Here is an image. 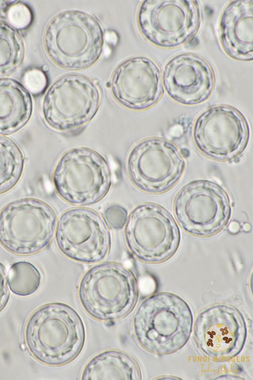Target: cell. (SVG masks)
Masks as SVG:
<instances>
[{
  "instance_id": "obj_27",
  "label": "cell",
  "mask_w": 253,
  "mask_h": 380,
  "mask_svg": "<svg viewBox=\"0 0 253 380\" xmlns=\"http://www.w3.org/2000/svg\"><path fill=\"white\" fill-rule=\"evenodd\" d=\"M105 40L111 44H115L117 41V36L113 32L105 33Z\"/></svg>"
},
{
  "instance_id": "obj_10",
  "label": "cell",
  "mask_w": 253,
  "mask_h": 380,
  "mask_svg": "<svg viewBox=\"0 0 253 380\" xmlns=\"http://www.w3.org/2000/svg\"><path fill=\"white\" fill-rule=\"evenodd\" d=\"M101 93L88 77L76 73L57 79L45 93L42 105V116L52 129L66 132L84 126L97 113Z\"/></svg>"
},
{
  "instance_id": "obj_5",
  "label": "cell",
  "mask_w": 253,
  "mask_h": 380,
  "mask_svg": "<svg viewBox=\"0 0 253 380\" xmlns=\"http://www.w3.org/2000/svg\"><path fill=\"white\" fill-rule=\"evenodd\" d=\"M52 181L62 199L84 206L95 204L106 195L112 175L108 161L101 154L81 146L62 154L54 167Z\"/></svg>"
},
{
  "instance_id": "obj_13",
  "label": "cell",
  "mask_w": 253,
  "mask_h": 380,
  "mask_svg": "<svg viewBox=\"0 0 253 380\" xmlns=\"http://www.w3.org/2000/svg\"><path fill=\"white\" fill-rule=\"evenodd\" d=\"M55 238L63 255L84 263L102 261L111 246V233L104 219L94 210L83 207L62 214L57 221Z\"/></svg>"
},
{
  "instance_id": "obj_26",
  "label": "cell",
  "mask_w": 253,
  "mask_h": 380,
  "mask_svg": "<svg viewBox=\"0 0 253 380\" xmlns=\"http://www.w3.org/2000/svg\"><path fill=\"white\" fill-rule=\"evenodd\" d=\"M9 295L6 270L3 264L0 262V312L7 304Z\"/></svg>"
},
{
  "instance_id": "obj_3",
  "label": "cell",
  "mask_w": 253,
  "mask_h": 380,
  "mask_svg": "<svg viewBox=\"0 0 253 380\" xmlns=\"http://www.w3.org/2000/svg\"><path fill=\"white\" fill-rule=\"evenodd\" d=\"M105 32L99 19L79 9L64 10L48 23L43 43L49 58L58 67L73 71L90 67L103 51Z\"/></svg>"
},
{
  "instance_id": "obj_14",
  "label": "cell",
  "mask_w": 253,
  "mask_h": 380,
  "mask_svg": "<svg viewBox=\"0 0 253 380\" xmlns=\"http://www.w3.org/2000/svg\"><path fill=\"white\" fill-rule=\"evenodd\" d=\"M193 329L197 347L217 362L237 356L247 337L243 315L235 306L225 303L215 304L201 311L193 323Z\"/></svg>"
},
{
  "instance_id": "obj_28",
  "label": "cell",
  "mask_w": 253,
  "mask_h": 380,
  "mask_svg": "<svg viewBox=\"0 0 253 380\" xmlns=\"http://www.w3.org/2000/svg\"><path fill=\"white\" fill-rule=\"evenodd\" d=\"M241 229L240 224L236 221L231 222L228 226V230L229 232L232 234H236L238 233Z\"/></svg>"
},
{
  "instance_id": "obj_2",
  "label": "cell",
  "mask_w": 253,
  "mask_h": 380,
  "mask_svg": "<svg viewBox=\"0 0 253 380\" xmlns=\"http://www.w3.org/2000/svg\"><path fill=\"white\" fill-rule=\"evenodd\" d=\"M193 326V316L187 302L168 292L152 294L137 307L132 330L139 344L149 353L168 355L187 343Z\"/></svg>"
},
{
  "instance_id": "obj_17",
  "label": "cell",
  "mask_w": 253,
  "mask_h": 380,
  "mask_svg": "<svg viewBox=\"0 0 253 380\" xmlns=\"http://www.w3.org/2000/svg\"><path fill=\"white\" fill-rule=\"evenodd\" d=\"M219 41L231 58L243 61L253 59V0L231 1L219 19Z\"/></svg>"
},
{
  "instance_id": "obj_15",
  "label": "cell",
  "mask_w": 253,
  "mask_h": 380,
  "mask_svg": "<svg viewBox=\"0 0 253 380\" xmlns=\"http://www.w3.org/2000/svg\"><path fill=\"white\" fill-rule=\"evenodd\" d=\"M110 87L119 104L136 111L154 106L164 91L160 66L152 59L143 56L131 57L121 62L113 71Z\"/></svg>"
},
{
  "instance_id": "obj_24",
  "label": "cell",
  "mask_w": 253,
  "mask_h": 380,
  "mask_svg": "<svg viewBox=\"0 0 253 380\" xmlns=\"http://www.w3.org/2000/svg\"><path fill=\"white\" fill-rule=\"evenodd\" d=\"M23 83L28 91L34 95H39L45 90L47 85V79L42 71L32 69L24 73Z\"/></svg>"
},
{
  "instance_id": "obj_4",
  "label": "cell",
  "mask_w": 253,
  "mask_h": 380,
  "mask_svg": "<svg viewBox=\"0 0 253 380\" xmlns=\"http://www.w3.org/2000/svg\"><path fill=\"white\" fill-rule=\"evenodd\" d=\"M78 296L85 312L102 322H113L127 316L139 297L133 271L114 261L102 262L88 270L79 284Z\"/></svg>"
},
{
  "instance_id": "obj_6",
  "label": "cell",
  "mask_w": 253,
  "mask_h": 380,
  "mask_svg": "<svg viewBox=\"0 0 253 380\" xmlns=\"http://www.w3.org/2000/svg\"><path fill=\"white\" fill-rule=\"evenodd\" d=\"M57 216L45 201L33 197L13 200L0 211V244L17 255L45 249L55 234Z\"/></svg>"
},
{
  "instance_id": "obj_21",
  "label": "cell",
  "mask_w": 253,
  "mask_h": 380,
  "mask_svg": "<svg viewBox=\"0 0 253 380\" xmlns=\"http://www.w3.org/2000/svg\"><path fill=\"white\" fill-rule=\"evenodd\" d=\"M24 157L11 139L0 135V194L14 188L23 172Z\"/></svg>"
},
{
  "instance_id": "obj_18",
  "label": "cell",
  "mask_w": 253,
  "mask_h": 380,
  "mask_svg": "<svg viewBox=\"0 0 253 380\" xmlns=\"http://www.w3.org/2000/svg\"><path fill=\"white\" fill-rule=\"evenodd\" d=\"M33 102L18 81L0 78V135L12 134L23 128L32 116Z\"/></svg>"
},
{
  "instance_id": "obj_20",
  "label": "cell",
  "mask_w": 253,
  "mask_h": 380,
  "mask_svg": "<svg viewBox=\"0 0 253 380\" xmlns=\"http://www.w3.org/2000/svg\"><path fill=\"white\" fill-rule=\"evenodd\" d=\"M25 52L19 31L9 23L0 20V78L13 74L20 67Z\"/></svg>"
},
{
  "instance_id": "obj_19",
  "label": "cell",
  "mask_w": 253,
  "mask_h": 380,
  "mask_svg": "<svg viewBox=\"0 0 253 380\" xmlns=\"http://www.w3.org/2000/svg\"><path fill=\"white\" fill-rule=\"evenodd\" d=\"M142 374L137 360L123 350L111 349L92 357L85 365L83 380H140Z\"/></svg>"
},
{
  "instance_id": "obj_11",
  "label": "cell",
  "mask_w": 253,
  "mask_h": 380,
  "mask_svg": "<svg viewBox=\"0 0 253 380\" xmlns=\"http://www.w3.org/2000/svg\"><path fill=\"white\" fill-rule=\"evenodd\" d=\"M193 142L203 155L218 162L240 156L249 143L250 130L244 114L232 105L211 106L196 118L191 132Z\"/></svg>"
},
{
  "instance_id": "obj_22",
  "label": "cell",
  "mask_w": 253,
  "mask_h": 380,
  "mask_svg": "<svg viewBox=\"0 0 253 380\" xmlns=\"http://www.w3.org/2000/svg\"><path fill=\"white\" fill-rule=\"evenodd\" d=\"M7 282L13 293L20 296H27L39 288L42 276L38 269L31 263L19 261L12 264L9 268Z\"/></svg>"
},
{
  "instance_id": "obj_16",
  "label": "cell",
  "mask_w": 253,
  "mask_h": 380,
  "mask_svg": "<svg viewBox=\"0 0 253 380\" xmlns=\"http://www.w3.org/2000/svg\"><path fill=\"white\" fill-rule=\"evenodd\" d=\"M164 89L177 103L193 106L207 100L215 84V76L211 64L203 57L191 52L171 57L162 73Z\"/></svg>"
},
{
  "instance_id": "obj_9",
  "label": "cell",
  "mask_w": 253,
  "mask_h": 380,
  "mask_svg": "<svg viewBox=\"0 0 253 380\" xmlns=\"http://www.w3.org/2000/svg\"><path fill=\"white\" fill-rule=\"evenodd\" d=\"M185 165L181 151L175 143L153 137L138 141L131 147L126 169L129 181L139 190L160 194L179 182Z\"/></svg>"
},
{
  "instance_id": "obj_12",
  "label": "cell",
  "mask_w": 253,
  "mask_h": 380,
  "mask_svg": "<svg viewBox=\"0 0 253 380\" xmlns=\"http://www.w3.org/2000/svg\"><path fill=\"white\" fill-rule=\"evenodd\" d=\"M197 0H146L137 14L138 29L151 44L162 48L180 47L191 40L201 23Z\"/></svg>"
},
{
  "instance_id": "obj_30",
  "label": "cell",
  "mask_w": 253,
  "mask_h": 380,
  "mask_svg": "<svg viewBox=\"0 0 253 380\" xmlns=\"http://www.w3.org/2000/svg\"><path fill=\"white\" fill-rule=\"evenodd\" d=\"M242 229L245 232H249L251 229V226L249 223H245L243 225Z\"/></svg>"
},
{
  "instance_id": "obj_7",
  "label": "cell",
  "mask_w": 253,
  "mask_h": 380,
  "mask_svg": "<svg viewBox=\"0 0 253 380\" xmlns=\"http://www.w3.org/2000/svg\"><path fill=\"white\" fill-rule=\"evenodd\" d=\"M124 227L126 247L141 262H164L179 246L181 233L178 225L169 211L158 204L137 205L127 216Z\"/></svg>"
},
{
  "instance_id": "obj_8",
  "label": "cell",
  "mask_w": 253,
  "mask_h": 380,
  "mask_svg": "<svg viewBox=\"0 0 253 380\" xmlns=\"http://www.w3.org/2000/svg\"><path fill=\"white\" fill-rule=\"evenodd\" d=\"M173 209L182 230L200 238L219 233L229 223L232 213L227 190L218 183L205 179L183 186L174 197Z\"/></svg>"
},
{
  "instance_id": "obj_29",
  "label": "cell",
  "mask_w": 253,
  "mask_h": 380,
  "mask_svg": "<svg viewBox=\"0 0 253 380\" xmlns=\"http://www.w3.org/2000/svg\"><path fill=\"white\" fill-rule=\"evenodd\" d=\"M18 0H0V11L8 9L12 5Z\"/></svg>"
},
{
  "instance_id": "obj_1",
  "label": "cell",
  "mask_w": 253,
  "mask_h": 380,
  "mask_svg": "<svg viewBox=\"0 0 253 380\" xmlns=\"http://www.w3.org/2000/svg\"><path fill=\"white\" fill-rule=\"evenodd\" d=\"M25 340L31 354L40 363L59 367L74 361L85 341L84 323L79 313L62 302L44 304L29 318Z\"/></svg>"
},
{
  "instance_id": "obj_23",
  "label": "cell",
  "mask_w": 253,
  "mask_h": 380,
  "mask_svg": "<svg viewBox=\"0 0 253 380\" xmlns=\"http://www.w3.org/2000/svg\"><path fill=\"white\" fill-rule=\"evenodd\" d=\"M6 15L9 23L16 29L26 28L32 20L30 9L19 0L9 7L7 10Z\"/></svg>"
},
{
  "instance_id": "obj_25",
  "label": "cell",
  "mask_w": 253,
  "mask_h": 380,
  "mask_svg": "<svg viewBox=\"0 0 253 380\" xmlns=\"http://www.w3.org/2000/svg\"><path fill=\"white\" fill-rule=\"evenodd\" d=\"M104 220L108 226L116 230L124 227L127 220V210L118 205H112L107 207L104 213Z\"/></svg>"
}]
</instances>
